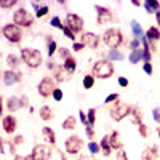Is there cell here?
Listing matches in <instances>:
<instances>
[{
	"label": "cell",
	"instance_id": "603a6c76",
	"mask_svg": "<svg viewBox=\"0 0 160 160\" xmlns=\"http://www.w3.org/2000/svg\"><path fill=\"white\" fill-rule=\"evenodd\" d=\"M58 50H59V48H58V45H56V42H55V38L50 37V35H47V53H48V56L51 58Z\"/></svg>",
	"mask_w": 160,
	"mask_h": 160
},
{
	"label": "cell",
	"instance_id": "7c38bea8",
	"mask_svg": "<svg viewBox=\"0 0 160 160\" xmlns=\"http://www.w3.org/2000/svg\"><path fill=\"white\" fill-rule=\"evenodd\" d=\"M99 35L95 34V32H83L80 35V43H83L85 47H90V48H96L99 45Z\"/></svg>",
	"mask_w": 160,
	"mask_h": 160
},
{
	"label": "cell",
	"instance_id": "1f68e13d",
	"mask_svg": "<svg viewBox=\"0 0 160 160\" xmlns=\"http://www.w3.org/2000/svg\"><path fill=\"white\" fill-rule=\"evenodd\" d=\"M123 55L118 50H109V59L111 61H123Z\"/></svg>",
	"mask_w": 160,
	"mask_h": 160
},
{
	"label": "cell",
	"instance_id": "f6af8a7d",
	"mask_svg": "<svg viewBox=\"0 0 160 160\" xmlns=\"http://www.w3.org/2000/svg\"><path fill=\"white\" fill-rule=\"evenodd\" d=\"M152 118L155 120L157 123H160V108H154V111H152Z\"/></svg>",
	"mask_w": 160,
	"mask_h": 160
},
{
	"label": "cell",
	"instance_id": "d6986e66",
	"mask_svg": "<svg viewBox=\"0 0 160 160\" xmlns=\"http://www.w3.org/2000/svg\"><path fill=\"white\" fill-rule=\"evenodd\" d=\"M144 8H146V11L149 13V15H157V13L160 11V2L158 0H146L144 2Z\"/></svg>",
	"mask_w": 160,
	"mask_h": 160
},
{
	"label": "cell",
	"instance_id": "d590c367",
	"mask_svg": "<svg viewBox=\"0 0 160 160\" xmlns=\"http://www.w3.org/2000/svg\"><path fill=\"white\" fill-rule=\"evenodd\" d=\"M87 118H88V125H95V122H96V109H90L88 111V114H87Z\"/></svg>",
	"mask_w": 160,
	"mask_h": 160
},
{
	"label": "cell",
	"instance_id": "6f0895ef",
	"mask_svg": "<svg viewBox=\"0 0 160 160\" xmlns=\"http://www.w3.org/2000/svg\"><path fill=\"white\" fill-rule=\"evenodd\" d=\"M133 5H135V7H139V5H141V3H139V2H138V0H133Z\"/></svg>",
	"mask_w": 160,
	"mask_h": 160
},
{
	"label": "cell",
	"instance_id": "b9f144b4",
	"mask_svg": "<svg viewBox=\"0 0 160 160\" xmlns=\"http://www.w3.org/2000/svg\"><path fill=\"white\" fill-rule=\"evenodd\" d=\"M128 47L131 48V51L139 50V47H141V40H138V38H133L131 42H130V45H128Z\"/></svg>",
	"mask_w": 160,
	"mask_h": 160
},
{
	"label": "cell",
	"instance_id": "ac0fdd59",
	"mask_svg": "<svg viewBox=\"0 0 160 160\" xmlns=\"http://www.w3.org/2000/svg\"><path fill=\"white\" fill-rule=\"evenodd\" d=\"M109 142H111V146H112V149H115V151H120V149L123 148L122 141H120V133L115 131V130L109 135Z\"/></svg>",
	"mask_w": 160,
	"mask_h": 160
},
{
	"label": "cell",
	"instance_id": "7402d4cb",
	"mask_svg": "<svg viewBox=\"0 0 160 160\" xmlns=\"http://www.w3.org/2000/svg\"><path fill=\"white\" fill-rule=\"evenodd\" d=\"M38 115H40V118H42L43 122H50V120L55 117L51 108H48V106H42V108H40V111H38Z\"/></svg>",
	"mask_w": 160,
	"mask_h": 160
},
{
	"label": "cell",
	"instance_id": "d4e9b609",
	"mask_svg": "<svg viewBox=\"0 0 160 160\" xmlns=\"http://www.w3.org/2000/svg\"><path fill=\"white\" fill-rule=\"evenodd\" d=\"M21 61H22V59H19L16 55H13V53L7 56V64H8V68H10L11 71L18 69V68H19V64H21Z\"/></svg>",
	"mask_w": 160,
	"mask_h": 160
},
{
	"label": "cell",
	"instance_id": "f546056e",
	"mask_svg": "<svg viewBox=\"0 0 160 160\" xmlns=\"http://www.w3.org/2000/svg\"><path fill=\"white\" fill-rule=\"evenodd\" d=\"M141 59H142V50H135V51H131L130 56H128V61H130L131 64H138Z\"/></svg>",
	"mask_w": 160,
	"mask_h": 160
},
{
	"label": "cell",
	"instance_id": "3957f363",
	"mask_svg": "<svg viewBox=\"0 0 160 160\" xmlns=\"http://www.w3.org/2000/svg\"><path fill=\"white\" fill-rule=\"evenodd\" d=\"M93 75L96 78H109L114 75V66L111 61H98L93 66Z\"/></svg>",
	"mask_w": 160,
	"mask_h": 160
},
{
	"label": "cell",
	"instance_id": "7dc6e473",
	"mask_svg": "<svg viewBox=\"0 0 160 160\" xmlns=\"http://www.w3.org/2000/svg\"><path fill=\"white\" fill-rule=\"evenodd\" d=\"M117 160H128V155H127V152L123 149L117 151Z\"/></svg>",
	"mask_w": 160,
	"mask_h": 160
},
{
	"label": "cell",
	"instance_id": "e575fe53",
	"mask_svg": "<svg viewBox=\"0 0 160 160\" xmlns=\"http://www.w3.org/2000/svg\"><path fill=\"white\" fill-rule=\"evenodd\" d=\"M88 151H90L91 155H95V154H98V152L101 151V146H99L98 142H95V141H90V142H88Z\"/></svg>",
	"mask_w": 160,
	"mask_h": 160
},
{
	"label": "cell",
	"instance_id": "f907efd6",
	"mask_svg": "<svg viewBox=\"0 0 160 160\" xmlns=\"http://www.w3.org/2000/svg\"><path fill=\"white\" fill-rule=\"evenodd\" d=\"M78 118H80V122H82L85 127L88 125V118H87V115H85V112H82L80 111V114H78Z\"/></svg>",
	"mask_w": 160,
	"mask_h": 160
},
{
	"label": "cell",
	"instance_id": "c3c4849f",
	"mask_svg": "<svg viewBox=\"0 0 160 160\" xmlns=\"http://www.w3.org/2000/svg\"><path fill=\"white\" fill-rule=\"evenodd\" d=\"M15 146H19V144H22L24 142V136H21V135H16L15 138H13V141H11Z\"/></svg>",
	"mask_w": 160,
	"mask_h": 160
},
{
	"label": "cell",
	"instance_id": "83f0119b",
	"mask_svg": "<svg viewBox=\"0 0 160 160\" xmlns=\"http://www.w3.org/2000/svg\"><path fill=\"white\" fill-rule=\"evenodd\" d=\"M62 66L66 68V71H68V72L72 75V74L75 72V69H77V61L71 56L69 59H66V61H64V64H62Z\"/></svg>",
	"mask_w": 160,
	"mask_h": 160
},
{
	"label": "cell",
	"instance_id": "74e56055",
	"mask_svg": "<svg viewBox=\"0 0 160 160\" xmlns=\"http://www.w3.org/2000/svg\"><path fill=\"white\" fill-rule=\"evenodd\" d=\"M58 53H59V56H61L64 61L71 58V51H69L68 48H66V47H64V48H59V50H58Z\"/></svg>",
	"mask_w": 160,
	"mask_h": 160
},
{
	"label": "cell",
	"instance_id": "91938a15",
	"mask_svg": "<svg viewBox=\"0 0 160 160\" xmlns=\"http://www.w3.org/2000/svg\"><path fill=\"white\" fill-rule=\"evenodd\" d=\"M24 160H32V157H31V155H26V157H24Z\"/></svg>",
	"mask_w": 160,
	"mask_h": 160
},
{
	"label": "cell",
	"instance_id": "8fae6325",
	"mask_svg": "<svg viewBox=\"0 0 160 160\" xmlns=\"http://www.w3.org/2000/svg\"><path fill=\"white\" fill-rule=\"evenodd\" d=\"M96 13H98V18H96V24L102 26V24H109L114 21V15H112V11L109 8H106V7H101V5H96L95 7Z\"/></svg>",
	"mask_w": 160,
	"mask_h": 160
},
{
	"label": "cell",
	"instance_id": "681fc988",
	"mask_svg": "<svg viewBox=\"0 0 160 160\" xmlns=\"http://www.w3.org/2000/svg\"><path fill=\"white\" fill-rule=\"evenodd\" d=\"M19 101H21V108H29V98L28 96H21L19 98Z\"/></svg>",
	"mask_w": 160,
	"mask_h": 160
},
{
	"label": "cell",
	"instance_id": "277c9868",
	"mask_svg": "<svg viewBox=\"0 0 160 160\" xmlns=\"http://www.w3.org/2000/svg\"><path fill=\"white\" fill-rule=\"evenodd\" d=\"M13 21H15V24L18 28H31L34 24V16L26 8H19L13 15Z\"/></svg>",
	"mask_w": 160,
	"mask_h": 160
},
{
	"label": "cell",
	"instance_id": "94428289",
	"mask_svg": "<svg viewBox=\"0 0 160 160\" xmlns=\"http://www.w3.org/2000/svg\"><path fill=\"white\" fill-rule=\"evenodd\" d=\"M157 135H158V138H160V128L157 130Z\"/></svg>",
	"mask_w": 160,
	"mask_h": 160
},
{
	"label": "cell",
	"instance_id": "9a60e30c",
	"mask_svg": "<svg viewBox=\"0 0 160 160\" xmlns=\"http://www.w3.org/2000/svg\"><path fill=\"white\" fill-rule=\"evenodd\" d=\"M158 154H160V151H158V146H148L144 151H142V154H141V160H157L158 158Z\"/></svg>",
	"mask_w": 160,
	"mask_h": 160
},
{
	"label": "cell",
	"instance_id": "52a82bcc",
	"mask_svg": "<svg viewBox=\"0 0 160 160\" xmlns=\"http://www.w3.org/2000/svg\"><path fill=\"white\" fill-rule=\"evenodd\" d=\"M56 80L51 78V77H43L42 80H40V83L37 87V91L38 95L42 98H48V96H53V91L56 90V85H55Z\"/></svg>",
	"mask_w": 160,
	"mask_h": 160
},
{
	"label": "cell",
	"instance_id": "f5cc1de1",
	"mask_svg": "<svg viewBox=\"0 0 160 160\" xmlns=\"http://www.w3.org/2000/svg\"><path fill=\"white\" fill-rule=\"evenodd\" d=\"M118 85L122 87V88L128 87V78H125V77H118Z\"/></svg>",
	"mask_w": 160,
	"mask_h": 160
},
{
	"label": "cell",
	"instance_id": "836d02e7",
	"mask_svg": "<svg viewBox=\"0 0 160 160\" xmlns=\"http://www.w3.org/2000/svg\"><path fill=\"white\" fill-rule=\"evenodd\" d=\"M16 3H18V0H0V8L8 10V8H13Z\"/></svg>",
	"mask_w": 160,
	"mask_h": 160
},
{
	"label": "cell",
	"instance_id": "ba28073f",
	"mask_svg": "<svg viewBox=\"0 0 160 160\" xmlns=\"http://www.w3.org/2000/svg\"><path fill=\"white\" fill-rule=\"evenodd\" d=\"M82 148H83V141H82V138H78V136H75V135L69 136L68 139H66V142H64V149H66V152L71 154V155H77L80 151H82Z\"/></svg>",
	"mask_w": 160,
	"mask_h": 160
},
{
	"label": "cell",
	"instance_id": "484cf974",
	"mask_svg": "<svg viewBox=\"0 0 160 160\" xmlns=\"http://www.w3.org/2000/svg\"><path fill=\"white\" fill-rule=\"evenodd\" d=\"M131 31H133V35H135V38L141 40L144 37V32H142V28L139 26L138 21H131Z\"/></svg>",
	"mask_w": 160,
	"mask_h": 160
},
{
	"label": "cell",
	"instance_id": "ee69618b",
	"mask_svg": "<svg viewBox=\"0 0 160 160\" xmlns=\"http://www.w3.org/2000/svg\"><path fill=\"white\" fill-rule=\"evenodd\" d=\"M142 71L148 74V75H152V72H154V69H152V64L151 62H144V66H142Z\"/></svg>",
	"mask_w": 160,
	"mask_h": 160
},
{
	"label": "cell",
	"instance_id": "f35d334b",
	"mask_svg": "<svg viewBox=\"0 0 160 160\" xmlns=\"http://www.w3.org/2000/svg\"><path fill=\"white\" fill-rule=\"evenodd\" d=\"M138 133L141 135V138H148V133H149V130H148V125L141 123V125L138 127Z\"/></svg>",
	"mask_w": 160,
	"mask_h": 160
},
{
	"label": "cell",
	"instance_id": "816d5d0a",
	"mask_svg": "<svg viewBox=\"0 0 160 160\" xmlns=\"http://www.w3.org/2000/svg\"><path fill=\"white\" fill-rule=\"evenodd\" d=\"M83 47H85L83 43H80V42H74L72 50H74V51H82V50H83Z\"/></svg>",
	"mask_w": 160,
	"mask_h": 160
},
{
	"label": "cell",
	"instance_id": "6da1fadb",
	"mask_svg": "<svg viewBox=\"0 0 160 160\" xmlns=\"http://www.w3.org/2000/svg\"><path fill=\"white\" fill-rule=\"evenodd\" d=\"M21 59L29 66V68L35 69L42 64V53L38 50H32V48H21Z\"/></svg>",
	"mask_w": 160,
	"mask_h": 160
},
{
	"label": "cell",
	"instance_id": "9f6ffc18",
	"mask_svg": "<svg viewBox=\"0 0 160 160\" xmlns=\"http://www.w3.org/2000/svg\"><path fill=\"white\" fill-rule=\"evenodd\" d=\"M155 21H157V24L160 26V11H158L157 15H155Z\"/></svg>",
	"mask_w": 160,
	"mask_h": 160
},
{
	"label": "cell",
	"instance_id": "4fadbf2b",
	"mask_svg": "<svg viewBox=\"0 0 160 160\" xmlns=\"http://www.w3.org/2000/svg\"><path fill=\"white\" fill-rule=\"evenodd\" d=\"M21 78H22V74L19 71H5L3 72V83L7 87H13L15 83H19L21 82Z\"/></svg>",
	"mask_w": 160,
	"mask_h": 160
},
{
	"label": "cell",
	"instance_id": "4dcf8cb0",
	"mask_svg": "<svg viewBox=\"0 0 160 160\" xmlns=\"http://www.w3.org/2000/svg\"><path fill=\"white\" fill-rule=\"evenodd\" d=\"M32 7L35 8V15H37V18H42V16H45L47 13H48V7H40L37 2H32Z\"/></svg>",
	"mask_w": 160,
	"mask_h": 160
},
{
	"label": "cell",
	"instance_id": "11a10c76",
	"mask_svg": "<svg viewBox=\"0 0 160 160\" xmlns=\"http://www.w3.org/2000/svg\"><path fill=\"white\" fill-rule=\"evenodd\" d=\"M58 154H59V160H68V157L64 155V152H62V151H59Z\"/></svg>",
	"mask_w": 160,
	"mask_h": 160
},
{
	"label": "cell",
	"instance_id": "8992f818",
	"mask_svg": "<svg viewBox=\"0 0 160 160\" xmlns=\"http://www.w3.org/2000/svg\"><path fill=\"white\" fill-rule=\"evenodd\" d=\"M131 114V106H128L127 102H115V106L111 109L109 115L112 120H115V122H120V120H123L127 115Z\"/></svg>",
	"mask_w": 160,
	"mask_h": 160
},
{
	"label": "cell",
	"instance_id": "d6a6232c",
	"mask_svg": "<svg viewBox=\"0 0 160 160\" xmlns=\"http://www.w3.org/2000/svg\"><path fill=\"white\" fill-rule=\"evenodd\" d=\"M93 85H95V75H85L83 77V88L85 90H90V88H93Z\"/></svg>",
	"mask_w": 160,
	"mask_h": 160
},
{
	"label": "cell",
	"instance_id": "60d3db41",
	"mask_svg": "<svg viewBox=\"0 0 160 160\" xmlns=\"http://www.w3.org/2000/svg\"><path fill=\"white\" fill-rule=\"evenodd\" d=\"M62 34H64L66 37H68V38H71V40H75V34H74V32H72V31L68 28V26H66V24H64V28H62Z\"/></svg>",
	"mask_w": 160,
	"mask_h": 160
},
{
	"label": "cell",
	"instance_id": "44dd1931",
	"mask_svg": "<svg viewBox=\"0 0 160 160\" xmlns=\"http://www.w3.org/2000/svg\"><path fill=\"white\" fill-rule=\"evenodd\" d=\"M7 109L8 112H16L18 109H21V101L16 96H11L7 99Z\"/></svg>",
	"mask_w": 160,
	"mask_h": 160
},
{
	"label": "cell",
	"instance_id": "ab89813d",
	"mask_svg": "<svg viewBox=\"0 0 160 160\" xmlns=\"http://www.w3.org/2000/svg\"><path fill=\"white\" fill-rule=\"evenodd\" d=\"M118 98H120V96H118V93H112V95H109L108 98L104 99V102H106V104H111V102H118Z\"/></svg>",
	"mask_w": 160,
	"mask_h": 160
},
{
	"label": "cell",
	"instance_id": "2e32d148",
	"mask_svg": "<svg viewBox=\"0 0 160 160\" xmlns=\"http://www.w3.org/2000/svg\"><path fill=\"white\" fill-rule=\"evenodd\" d=\"M71 78V74L66 71L64 66H58V68L55 69V80L56 82H66V80Z\"/></svg>",
	"mask_w": 160,
	"mask_h": 160
},
{
	"label": "cell",
	"instance_id": "bcb514c9",
	"mask_svg": "<svg viewBox=\"0 0 160 160\" xmlns=\"http://www.w3.org/2000/svg\"><path fill=\"white\" fill-rule=\"evenodd\" d=\"M85 133H87V136L91 139V138H95V130H93V127L91 125H87L85 127Z\"/></svg>",
	"mask_w": 160,
	"mask_h": 160
},
{
	"label": "cell",
	"instance_id": "680465c9",
	"mask_svg": "<svg viewBox=\"0 0 160 160\" xmlns=\"http://www.w3.org/2000/svg\"><path fill=\"white\" fill-rule=\"evenodd\" d=\"M15 160H24V157H21V155H16V157H15Z\"/></svg>",
	"mask_w": 160,
	"mask_h": 160
},
{
	"label": "cell",
	"instance_id": "f1b7e54d",
	"mask_svg": "<svg viewBox=\"0 0 160 160\" xmlns=\"http://www.w3.org/2000/svg\"><path fill=\"white\" fill-rule=\"evenodd\" d=\"M75 125H77V120H75V117H72V115H69L68 118H64V122H62V130H74L75 128Z\"/></svg>",
	"mask_w": 160,
	"mask_h": 160
},
{
	"label": "cell",
	"instance_id": "9c48e42d",
	"mask_svg": "<svg viewBox=\"0 0 160 160\" xmlns=\"http://www.w3.org/2000/svg\"><path fill=\"white\" fill-rule=\"evenodd\" d=\"M66 26L74 32V34H78L83 31V19L82 16L75 15V13H69L68 16H66Z\"/></svg>",
	"mask_w": 160,
	"mask_h": 160
},
{
	"label": "cell",
	"instance_id": "30bf717a",
	"mask_svg": "<svg viewBox=\"0 0 160 160\" xmlns=\"http://www.w3.org/2000/svg\"><path fill=\"white\" fill-rule=\"evenodd\" d=\"M32 160H50L51 158V149L47 144H35L31 152Z\"/></svg>",
	"mask_w": 160,
	"mask_h": 160
},
{
	"label": "cell",
	"instance_id": "cb8c5ba5",
	"mask_svg": "<svg viewBox=\"0 0 160 160\" xmlns=\"http://www.w3.org/2000/svg\"><path fill=\"white\" fill-rule=\"evenodd\" d=\"M99 146H101L102 154H104L106 157H109V155H111V152H112V146H111V142H109V136H102V139H101Z\"/></svg>",
	"mask_w": 160,
	"mask_h": 160
},
{
	"label": "cell",
	"instance_id": "5bb4252c",
	"mask_svg": "<svg viewBox=\"0 0 160 160\" xmlns=\"http://www.w3.org/2000/svg\"><path fill=\"white\" fill-rule=\"evenodd\" d=\"M2 125H3V131L5 133L13 135V133L16 131V128H18V120H16V117H13V115H5L2 118Z\"/></svg>",
	"mask_w": 160,
	"mask_h": 160
},
{
	"label": "cell",
	"instance_id": "7a4b0ae2",
	"mask_svg": "<svg viewBox=\"0 0 160 160\" xmlns=\"http://www.w3.org/2000/svg\"><path fill=\"white\" fill-rule=\"evenodd\" d=\"M102 40H104V43L108 45L111 50H118V45L123 42L122 31H118L115 28H111V29H108V31L104 32Z\"/></svg>",
	"mask_w": 160,
	"mask_h": 160
},
{
	"label": "cell",
	"instance_id": "7bdbcfd3",
	"mask_svg": "<svg viewBox=\"0 0 160 160\" xmlns=\"http://www.w3.org/2000/svg\"><path fill=\"white\" fill-rule=\"evenodd\" d=\"M62 90L61 88H56L55 91H53V99H55V101H61L62 99Z\"/></svg>",
	"mask_w": 160,
	"mask_h": 160
},
{
	"label": "cell",
	"instance_id": "4316f807",
	"mask_svg": "<svg viewBox=\"0 0 160 160\" xmlns=\"http://www.w3.org/2000/svg\"><path fill=\"white\" fill-rule=\"evenodd\" d=\"M146 37H148V40L149 42H155V40H158L160 38V31H158V28H149L148 29V32H146Z\"/></svg>",
	"mask_w": 160,
	"mask_h": 160
},
{
	"label": "cell",
	"instance_id": "8d00e7d4",
	"mask_svg": "<svg viewBox=\"0 0 160 160\" xmlns=\"http://www.w3.org/2000/svg\"><path fill=\"white\" fill-rule=\"evenodd\" d=\"M50 24L53 26V28H56V29H61V31H62V28H64V24L61 22V19H59L58 16H53V18H51V21H50Z\"/></svg>",
	"mask_w": 160,
	"mask_h": 160
},
{
	"label": "cell",
	"instance_id": "e0dca14e",
	"mask_svg": "<svg viewBox=\"0 0 160 160\" xmlns=\"http://www.w3.org/2000/svg\"><path fill=\"white\" fill-rule=\"evenodd\" d=\"M42 135H43L45 141L50 142L51 146H55V144H56V133H55V130H53V128H50V127H43V128H42Z\"/></svg>",
	"mask_w": 160,
	"mask_h": 160
},
{
	"label": "cell",
	"instance_id": "5b68a950",
	"mask_svg": "<svg viewBox=\"0 0 160 160\" xmlns=\"http://www.w3.org/2000/svg\"><path fill=\"white\" fill-rule=\"evenodd\" d=\"M2 34L11 43H19L22 40V31H21V28H18L16 24H5L3 29H2Z\"/></svg>",
	"mask_w": 160,
	"mask_h": 160
},
{
	"label": "cell",
	"instance_id": "db71d44e",
	"mask_svg": "<svg viewBox=\"0 0 160 160\" xmlns=\"http://www.w3.org/2000/svg\"><path fill=\"white\" fill-rule=\"evenodd\" d=\"M78 160H96V158H93V157H90V155H80Z\"/></svg>",
	"mask_w": 160,
	"mask_h": 160
},
{
	"label": "cell",
	"instance_id": "ffe728a7",
	"mask_svg": "<svg viewBox=\"0 0 160 160\" xmlns=\"http://www.w3.org/2000/svg\"><path fill=\"white\" fill-rule=\"evenodd\" d=\"M130 118H131V123L133 125H141L142 123V112L139 108H131V114H130Z\"/></svg>",
	"mask_w": 160,
	"mask_h": 160
}]
</instances>
